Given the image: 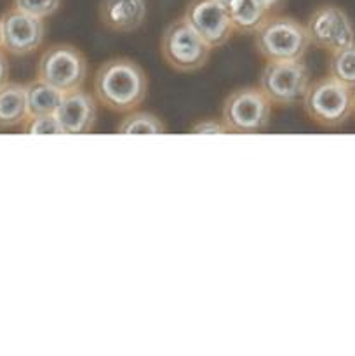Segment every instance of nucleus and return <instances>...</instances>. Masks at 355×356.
<instances>
[{"label": "nucleus", "instance_id": "obj_6", "mask_svg": "<svg viewBox=\"0 0 355 356\" xmlns=\"http://www.w3.org/2000/svg\"><path fill=\"white\" fill-rule=\"evenodd\" d=\"M271 110L260 87H239L223 101L221 120L233 134H258L270 125Z\"/></svg>", "mask_w": 355, "mask_h": 356}, {"label": "nucleus", "instance_id": "obj_11", "mask_svg": "<svg viewBox=\"0 0 355 356\" xmlns=\"http://www.w3.org/2000/svg\"><path fill=\"white\" fill-rule=\"evenodd\" d=\"M97 99L84 87L63 94L56 117L65 134H89L96 127Z\"/></svg>", "mask_w": 355, "mask_h": 356}, {"label": "nucleus", "instance_id": "obj_3", "mask_svg": "<svg viewBox=\"0 0 355 356\" xmlns=\"http://www.w3.org/2000/svg\"><path fill=\"white\" fill-rule=\"evenodd\" d=\"M301 104L313 124L324 129H338L354 115V89L324 75L310 82Z\"/></svg>", "mask_w": 355, "mask_h": 356}, {"label": "nucleus", "instance_id": "obj_7", "mask_svg": "<svg viewBox=\"0 0 355 356\" xmlns=\"http://www.w3.org/2000/svg\"><path fill=\"white\" fill-rule=\"evenodd\" d=\"M89 73L86 54L72 44L49 45L37 63V79L58 90L72 92L84 87Z\"/></svg>", "mask_w": 355, "mask_h": 356}, {"label": "nucleus", "instance_id": "obj_1", "mask_svg": "<svg viewBox=\"0 0 355 356\" xmlns=\"http://www.w3.org/2000/svg\"><path fill=\"white\" fill-rule=\"evenodd\" d=\"M93 94L101 106L115 113L138 110L148 94V76L131 58H111L97 66Z\"/></svg>", "mask_w": 355, "mask_h": 356}, {"label": "nucleus", "instance_id": "obj_19", "mask_svg": "<svg viewBox=\"0 0 355 356\" xmlns=\"http://www.w3.org/2000/svg\"><path fill=\"white\" fill-rule=\"evenodd\" d=\"M61 2L63 0H13V7L26 14H31V16L47 19V17L54 16L58 13Z\"/></svg>", "mask_w": 355, "mask_h": 356}, {"label": "nucleus", "instance_id": "obj_14", "mask_svg": "<svg viewBox=\"0 0 355 356\" xmlns=\"http://www.w3.org/2000/svg\"><path fill=\"white\" fill-rule=\"evenodd\" d=\"M228 14L235 33L253 35L270 14L254 0H216Z\"/></svg>", "mask_w": 355, "mask_h": 356}, {"label": "nucleus", "instance_id": "obj_21", "mask_svg": "<svg viewBox=\"0 0 355 356\" xmlns=\"http://www.w3.org/2000/svg\"><path fill=\"white\" fill-rule=\"evenodd\" d=\"M9 73H10L9 59H7V54L3 52V49H0V87H2L6 82H9Z\"/></svg>", "mask_w": 355, "mask_h": 356}, {"label": "nucleus", "instance_id": "obj_8", "mask_svg": "<svg viewBox=\"0 0 355 356\" xmlns=\"http://www.w3.org/2000/svg\"><path fill=\"white\" fill-rule=\"evenodd\" d=\"M310 45L320 51L336 52L355 42V24L343 7L322 3L315 7L305 23Z\"/></svg>", "mask_w": 355, "mask_h": 356}, {"label": "nucleus", "instance_id": "obj_4", "mask_svg": "<svg viewBox=\"0 0 355 356\" xmlns=\"http://www.w3.org/2000/svg\"><path fill=\"white\" fill-rule=\"evenodd\" d=\"M212 49L191 30L183 16L171 21L160 37V56L178 73H195L205 68Z\"/></svg>", "mask_w": 355, "mask_h": 356}, {"label": "nucleus", "instance_id": "obj_22", "mask_svg": "<svg viewBox=\"0 0 355 356\" xmlns=\"http://www.w3.org/2000/svg\"><path fill=\"white\" fill-rule=\"evenodd\" d=\"M254 2L260 3L268 14H275L277 10H281L282 7H284L285 0H254Z\"/></svg>", "mask_w": 355, "mask_h": 356}, {"label": "nucleus", "instance_id": "obj_9", "mask_svg": "<svg viewBox=\"0 0 355 356\" xmlns=\"http://www.w3.org/2000/svg\"><path fill=\"white\" fill-rule=\"evenodd\" d=\"M2 24V49L6 54L23 58L33 54L45 40V23L42 17L31 16L10 7L0 16Z\"/></svg>", "mask_w": 355, "mask_h": 356}, {"label": "nucleus", "instance_id": "obj_20", "mask_svg": "<svg viewBox=\"0 0 355 356\" xmlns=\"http://www.w3.org/2000/svg\"><path fill=\"white\" fill-rule=\"evenodd\" d=\"M191 132L194 134H230L225 122L218 120V118H204V120H198L197 124L191 125Z\"/></svg>", "mask_w": 355, "mask_h": 356}, {"label": "nucleus", "instance_id": "obj_10", "mask_svg": "<svg viewBox=\"0 0 355 356\" xmlns=\"http://www.w3.org/2000/svg\"><path fill=\"white\" fill-rule=\"evenodd\" d=\"M183 19L211 49L225 45L235 33L228 14L216 0H190Z\"/></svg>", "mask_w": 355, "mask_h": 356}, {"label": "nucleus", "instance_id": "obj_15", "mask_svg": "<svg viewBox=\"0 0 355 356\" xmlns=\"http://www.w3.org/2000/svg\"><path fill=\"white\" fill-rule=\"evenodd\" d=\"M61 99V90L49 86L44 80L35 79L33 82H30L26 86L28 115H30V117H38V115H56Z\"/></svg>", "mask_w": 355, "mask_h": 356}, {"label": "nucleus", "instance_id": "obj_13", "mask_svg": "<svg viewBox=\"0 0 355 356\" xmlns=\"http://www.w3.org/2000/svg\"><path fill=\"white\" fill-rule=\"evenodd\" d=\"M28 115L26 86L6 82L0 87V131L21 127Z\"/></svg>", "mask_w": 355, "mask_h": 356}, {"label": "nucleus", "instance_id": "obj_16", "mask_svg": "<svg viewBox=\"0 0 355 356\" xmlns=\"http://www.w3.org/2000/svg\"><path fill=\"white\" fill-rule=\"evenodd\" d=\"M117 132L118 134H127V136H155V134H164L167 132L166 124L164 120H160L155 113H150V111H138L132 110L122 117V120L117 124Z\"/></svg>", "mask_w": 355, "mask_h": 356}, {"label": "nucleus", "instance_id": "obj_17", "mask_svg": "<svg viewBox=\"0 0 355 356\" xmlns=\"http://www.w3.org/2000/svg\"><path fill=\"white\" fill-rule=\"evenodd\" d=\"M327 75L355 89V42L340 51L331 52L327 58Z\"/></svg>", "mask_w": 355, "mask_h": 356}, {"label": "nucleus", "instance_id": "obj_5", "mask_svg": "<svg viewBox=\"0 0 355 356\" xmlns=\"http://www.w3.org/2000/svg\"><path fill=\"white\" fill-rule=\"evenodd\" d=\"M310 82V70L303 59L267 61L258 79V87L274 106L289 108L301 103Z\"/></svg>", "mask_w": 355, "mask_h": 356}, {"label": "nucleus", "instance_id": "obj_18", "mask_svg": "<svg viewBox=\"0 0 355 356\" xmlns=\"http://www.w3.org/2000/svg\"><path fill=\"white\" fill-rule=\"evenodd\" d=\"M21 131L24 134H65L63 132L61 124H59L58 117L56 115H38V117H28L24 120V124L21 125Z\"/></svg>", "mask_w": 355, "mask_h": 356}, {"label": "nucleus", "instance_id": "obj_23", "mask_svg": "<svg viewBox=\"0 0 355 356\" xmlns=\"http://www.w3.org/2000/svg\"><path fill=\"white\" fill-rule=\"evenodd\" d=\"M0 49H2V24H0Z\"/></svg>", "mask_w": 355, "mask_h": 356}, {"label": "nucleus", "instance_id": "obj_2", "mask_svg": "<svg viewBox=\"0 0 355 356\" xmlns=\"http://www.w3.org/2000/svg\"><path fill=\"white\" fill-rule=\"evenodd\" d=\"M254 49L265 61L305 59L310 38L305 23L291 16L270 14L253 33Z\"/></svg>", "mask_w": 355, "mask_h": 356}, {"label": "nucleus", "instance_id": "obj_12", "mask_svg": "<svg viewBox=\"0 0 355 356\" xmlns=\"http://www.w3.org/2000/svg\"><path fill=\"white\" fill-rule=\"evenodd\" d=\"M148 14L146 0H100L97 17L106 30L132 33L145 24Z\"/></svg>", "mask_w": 355, "mask_h": 356}, {"label": "nucleus", "instance_id": "obj_24", "mask_svg": "<svg viewBox=\"0 0 355 356\" xmlns=\"http://www.w3.org/2000/svg\"><path fill=\"white\" fill-rule=\"evenodd\" d=\"M354 115H355V89H354Z\"/></svg>", "mask_w": 355, "mask_h": 356}]
</instances>
